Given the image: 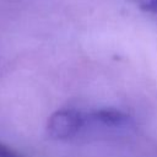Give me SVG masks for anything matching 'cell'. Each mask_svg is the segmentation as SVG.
I'll return each instance as SVG.
<instances>
[{
  "mask_svg": "<svg viewBox=\"0 0 157 157\" xmlns=\"http://www.w3.org/2000/svg\"><path fill=\"white\" fill-rule=\"evenodd\" d=\"M91 119L94 120L96 123H99L101 125L104 126H110V128H121L129 124L130 117L115 108H101L91 112L90 114Z\"/></svg>",
  "mask_w": 157,
  "mask_h": 157,
  "instance_id": "obj_2",
  "label": "cell"
},
{
  "mask_svg": "<svg viewBox=\"0 0 157 157\" xmlns=\"http://www.w3.org/2000/svg\"><path fill=\"white\" fill-rule=\"evenodd\" d=\"M131 1L142 11L157 15V0H131Z\"/></svg>",
  "mask_w": 157,
  "mask_h": 157,
  "instance_id": "obj_3",
  "label": "cell"
},
{
  "mask_svg": "<svg viewBox=\"0 0 157 157\" xmlns=\"http://www.w3.org/2000/svg\"><path fill=\"white\" fill-rule=\"evenodd\" d=\"M0 157H21L16 151L6 146L5 144L0 142Z\"/></svg>",
  "mask_w": 157,
  "mask_h": 157,
  "instance_id": "obj_4",
  "label": "cell"
},
{
  "mask_svg": "<svg viewBox=\"0 0 157 157\" xmlns=\"http://www.w3.org/2000/svg\"><path fill=\"white\" fill-rule=\"evenodd\" d=\"M86 115L76 109L55 110L47 121V132L54 140H69L85 125Z\"/></svg>",
  "mask_w": 157,
  "mask_h": 157,
  "instance_id": "obj_1",
  "label": "cell"
}]
</instances>
